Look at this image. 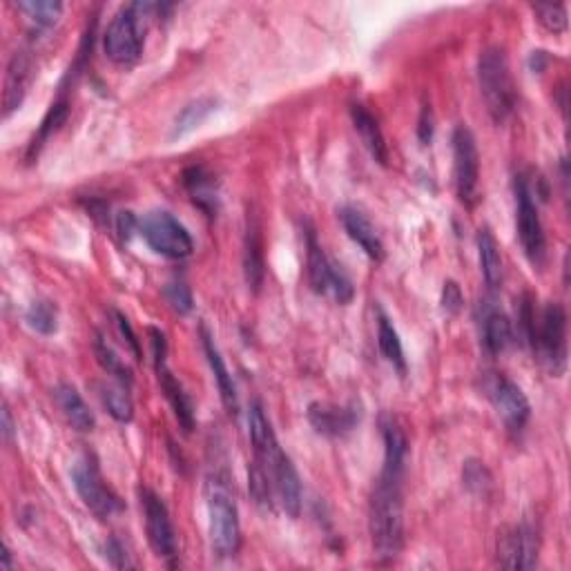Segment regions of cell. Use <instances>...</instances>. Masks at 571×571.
<instances>
[{
	"instance_id": "6da1fadb",
	"label": "cell",
	"mask_w": 571,
	"mask_h": 571,
	"mask_svg": "<svg viewBox=\"0 0 571 571\" xmlns=\"http://www.w3.org/2000/svg\"><path fill=\"white\" fill-rule=\"evenodd\" d=\"M384 464L369 502V534L377 558L393 560L404 547V473L409 440L389 415L382 422Z\"/></svg>"
},
{
	"instance_id": "7a4b0ae2",
	"label": "cell",
	"mask_w": 571,
	"mask_h": 571,
	"mask_svg": "<svg viewBox=\"0 0 571 571\" xmlns=\"http://www.w3.org/2000/svg\"><path fill=\"white\" fill-rule=\"evenodd\" d=\"M248 427H250V442H253L255 460L268 471L270 480H273L275 496L279 500V505H282V509L286 511V516L297 520L302 516V505H304L302 478H299L293 460L288 458V453L279 447L273 424H270L261 402L250 404Z\"/></svg>"
},
{
	"instance_id": "3957f363",
	"label": "cell",
	"mask_w": 571,
	"mask_h": 571,
	"mask_svg": "<svg viewBox=\"0 0 571 571\" xmlns=\"http://www.w3.org/2000/svg\"><path fill=\"white\" fill-rule=\"evenodd\" d=\"M170 9V5L159 3H132L121 7L103 34L105 56L116 65L137 63L145 41V18L161 16Z\"/></svg>"
},
{
	"instance_id": "277c9868",
	"label": "cell",
	"mask_w": 571,
	"mask_h": 571,
	"mask_svg": "<svg viewBox=\"0 0 571 571\" xmlns=\"http://www.w3.org/2000/svg\"><path fill=\"white\" fill-rule=\"evenodd\" d=\"M208 534L212 551L219 558H235L241 547V522L235 496L226 473H210L206 487Z\"/></svg>"
},
{
	"instance_id": "5b68a950",
	"label": "cell",
	"mask_w": 571,
	"mask_h": 571,
	"mask_svg": "<svg viewBox=\"0 0 571 571\" xmlns=\"http://www.w3.org/2000/svg\"><path fill=\"white\" fill-rule=\"evenodd\" d=\"M478 85L487 112L496 123H505L516 110V83L502 47H487L478 58Z\"/></svg>"
},
{
	"instance_id": "8992f818",
	"label": "cell",
	"mask_w": 571,
	"mask_h": 571,
	"mask_svg": "<svg viewBox=\"0 0 571 571\" xmlns=\"http://www.w3.org/2000/svg\"><path fill=\"white\" fill-rule=\"evenodd\" d=\"M304 237H306V270H308V284L317 295H331L337 304H348L355 295V286L351 282L342 266H337L333 259H328L322 244L317 239V230L304 224Z\"/></svg>"
},
{
	"instance_id": "52a82bcc",
	"label": "cell",
	"mask_w": 571,
	"mask_h": 571,
	"mask_svg": "<svg viewBox=\"0 0 571 571\" xmlns=\"http://www.w3.org/2000/svg\"><path fill=\"white\" fill-rule=\"evenodd\" d=\"M516 192V230L525 257L534 268H543L547 261V235L540 221V212L534 201V192L525 174H518L514 183Z\"/></svg>"
},
{
	"instance_id": "ba28073f",
	"label": "cell",
	"mask_w": 571,
	"mask_h": 571,
	"mask_svg": "<svg viewBox=\"0 0 571 571\" xmlns=\"http://www.w3.org/2000/svg\"><path fill=\"white\" fill-rule=\"evenodd\" d=\"M74 489L83 500V505L92 511L96 518L108 520L125 509L123 500L116 496L114 489L105 482L94 456H83L72 467Z\"/></svg>"
},
{
	"instance_id": "9c48e42d",
	"label": "cell",
	"mask_w": 571,
	"mask_h": 571,
	"mask_svg": "<svg viewBox=\"0 0 571 571\" xmlns=\"http://www.w3.org/2000/svg\"><path fill=\"white\" fill-rule=\"evenodd\" d=\"M139 232L154 253L168 259H186L195 250L188 228L168 210H152L139 219Z\"/></svg>"
},
{
	"instance_id": "30bf717a",
	"label": "cell",
	"mask_w": 571,
	"mask_h": 571,
	"mask_svg": "<svg viewBox=\"0 0 571 571\" xmlns=\"http://www.w3.org/2000/svg\"><path fill=\"white\" fill-rule=\"evenodd\" d=\"M534 353L554 377L567 371V313L560 302H549L540 315Z\"/></svg>"
},
{
	"instance_id": "8fae6325",
	"label": "cell",
	"mask_w": 571,
	"mask_h": 571,
	"mask_svg": "<svg viewBox=\"0 0 571 571\" xmlns=\"http://www.w3.org/2000/svg\"><path fill=\"white\" fill-rule=\"evenodd\" d=\"M453 183L460 203L473 208L478 201L480 186V154L478 143L467 125H458L453 130Z\"/></svg>"
},
{
	"instance_id": "7c38bea8",
	"label": "cell",
	"mask_w": 571,
	"mask_h": 571,
	"mask_svg": "<svg viewBox=\"0 0 571 571\" xmlns=\"http://www.w3.org/2000/svg\"><path fill=\"white\" fill-rule=\"evenodd\" d=\"M141 507H143V518H145V534H148V543L152 547L154 554L159 558L172 563L177 558V531H174L170 511L166 507L157 493L152 489H141Z\"/></svg>"
},
{
	"instance_id": "4fadbf2b",
	"label": "cell",
	"mask_w": 571,
	"mask_h": 571,
	"mask_svg": "<svg viewBox=\"0 0 571 571\" xmlns=\"http://www.w3.org/2000/svg\"><path fill=\"white\" fill-rule=\"evenodd\" d=\"M487 395L511 433H520L531 418V404L516 382L505 375H493L487 382Z\"/></svg>"
},
{
	"instance_id": "5bb4252c",
	"label": "cell",
	"mask_w": 571,
	"mask_h": 571,
	"mask_svg": "<svg viewBox=\"0 0 571 571\" xmlns=\"http://www.w3.org/2000/svg\"><path fill=\"white\" fill-rule=\"evenodd\" d=\"M538 563V536L527 522L502 531L498 538V565L505 569H531Z\"/></svg>"
},
{
	"instance_id": "9a60e30c",
	"label": "cell",
	"mask_w": 571,
	"mask_h": 571,
	"mask_svg": "<svg viewBox=\"0 0 571 571\" xmlns=\"http://www.w3.org/2000/svg\"><path fill=\"white\" fill-rule=\"evenodd\" d=\"M306 418L311 422V427L324 435V438H344V435L353 433L360 424L362 411L355 402L346 406L328 404V402H313L308 406Z\"/></svg>"
},
{
	"instance_id": "2e32d148",
	"label": "cell",
	"mask_w": 571,
	"mask_h": 571,
	"mask_svg": "<svg viewBox=\"0 0 571 571\" xmlns=\"http://www.w3.org/2000/svg\"><path fill=\"white\" fill-rule=\"evenodd\" d=\"M154 371H157V380L163 395H166V400L170 404V409L174 411V418H177L181 431L190 435L195 431V404H192L190 395L183 389L181 382L177 377L172 375V371L168 369V362L166 360H159L154 362Z\"/></svg>"
},
{
	"instance_id": "e0dca14e",
	"label": "cell",
	"mask_w": 571,
	"mask_h": 571,
	"mask_svg": "<svg viewBox=\"0 0 571 571\" xmlns=\"http://www.w3.org/2000/svg\"><path fill=\"white\" fill-rule=\"evenodd\" d=\"M337 219H340L346 235L351 237L373 261L384 259L386 250L382 244V237L377 235L375 226L371 224L369 217H366L362 210H357L355 206H342V208H337Z\"/></svg>"
},
{
	"instance_id": "ac0fdd59",
	"label": "cell",
	"mask_w": 571,
	"mask_h": 571,
	"mask_svg": "<svg viewBox=\"0 0 571 571\" xmlns=\"http://www.w3.org/2000/svg\"><path fill=\"white\" fill-rule=\"evenodd\" d=\"M32 56L29 52L21 50L12 56V61L7 65L5 74V92H3V116L9 119L16 110H21V105L29 90V81H32Z\"/></svg>"
},
{
	"instance_id": "d6986e66",
	"label": "cell",
	"mask_w": 571,
	"mask_h": 571,
	"mask_svg": "<svg viewBox=\"0 0 571 571\" xmlns=\"http://www.w3.org/2000/svg\"><path fill=\"white\" fill-rule=\"evenodd\" d=\"M201 346H203V353H206V357H208V364L212 369V375H215V382L219 386L221 402H224L226 411L232 415V418H237V413H239L237 386H235V382H232V375L228 371L224 357H221V353H219L215 337H212V333L208 331L206 326H201Z\"/></svg>"
},
{
	"instance_id": "ffe728a7",
	"label": "cell",
	"mask_w": 571,
	"mask_h": 571,
	"mask_svg": "<svg viewBox=\"0 0 571 571\" xmlns=\"http://www.w3.org/2000/svg\"><path fill=\"white\" fill-rule=\"evenodd\" d=\"M244 275L246 284L253 293H259L266 277V259H264V237H261V224L253 215L248 217L246 237H244Z\"/></svg>"
},
{
	"instance_id": "44dd1931",
	"label": "cell",
	"mask_w": 571,
	"mask_h": 571,
	"mask_svg": "<svg viewBox=\"0 0 571 571\" xmlns=\"http://www.w3.org/2000/svg\"><path fill=\"white\" fill-rule=\"evenodd\" d=\"M351 121H353L355 132L360 134L364 148L371 152V157L380 163V166H389V145H386L380 123H377V119L369 112V108H364L362 103H353Z\"/></svg>"
},
{
	"instance_id": "7402d4cb",
	"label": "cell",
	"mask_w": 571,
	"mask_h": 571,
	"mask_svg": "<svg viewBox=\"0 0 571 571\" xmlns=\"http://www.w3.org/2000/svg\"><path fill=\"white\" fill-rule=\"evenodd\" d=\"M54 398L58 409L65 415V420L72 424V429H76L79 433H90L96 427V418L90 406L83 400V395L76 391V386L61 382L56 386Z\"/></svg>"
},
{
	"instance_id": "603a6c76",
	"label": "cell",
	"mask_w": 571,
	"mask_h": 571,
	"mask_svg": "<svg viewBox=\"0 0 571 571\" xmlns=\"http://www.w3.org/2000/svg\"><path fill=\"white\" fill-rule=\"evenodd\" d=\"M183 186H186L192 203L199 210L206 212L208 217H215L219 210V195H217V181L203 166H192L183 172Z\"/></svg>"
},
{
	"instance_id": "cb8c5ba5",
	"label": "cell",
	"mask_w": 571,
	"mask_h": 571,
	"mask_svg": "<svg viewBox=\"0 0 571 571\" xmlns=\"http://www.w3.org/2000/svg\"><path fill=\"white\" fill-rule=\"evenodd\" d=\"M482 344H485V351L489 355H502L514 344V324L496 308H491L482 317Z\"/></svg>"
},
{
	"instance_id": "d4e9b609",
	"label": "cell",
	"mask_w": 571,
	"mask_h": 571,
	"mask_svg": "<svg viewBox=\"0 0 571 571\" xmlns=\"http://www.w3.org/2000/svg\"><path fill=\"white\" fill-rule=\"evenodd\" d=\"M67 116H70V99H67V94L61 92V96L50 105V110L43 116V123L38 132L34 134V139L29 141V148H27V163H34L38 159V154H41L43 145L50 141L52 134H56L61 130V125L67 121Z\"/></svg>"
},
{
	"instance_id": "484cf974",
	"label": "cell",
	"mask_w": 571,
	"mask_h": 571,
	"mask_svg": "<svg viewBox=\"0 0 571 571\" xmlns=\"http://www.w3.org/2000/svg\"><path fill=\"white\" fill-rule=\"evenodd\" d=\"M217 108H219V99H215V96H201V99L190 101L186 108L177 114V119H174L170 130V141L188 137V134L195 132L203 121H208L210 116L217 112Z\"/></svg>"
},
{
	"instance_id": "4316f807",
	"label": "cell",
	"mask_w": 571,
	"mask_h": 571,
	"mask_svg": "<svg viewBox=\"0 0 571 571\" xmlns=\"http://www.w3.org/2000/svg\"><path fill=\"white\" fill-rule=\"evenodd\" d=\"M478 257L482 277H485L487 286L491 290H498L502 286V279H505V268H502L500 246L489 228L478 230Z\"/></svg>"
},
{
	"instance_id": "83f0119b",
	"label": "cell",
	"mask_w": 571,
	"mask_h": 571,
	"mask_svg": "<svg viewBox=\"0 0 571 571\" xmlns=\"http://www.w3.org/2000/svg\"><path fill=\"white\" fill-rule=\"evenodd\" d=\"M377 346H380V353L386 362H389L395 371L400 375H406V357L402 340L395 326L391 324V319L386 317L382 311L377 315Z\"/></svg>"
},
{
	"instance_id": "f1b7e54d",
	"label": "cell",
	"mask_w": 571,
	"mask_h": 571,
	"mask_svg": "<svg viewBox=\"0 0 571 571\" xmlns=\"http://www.w3.org/2000/svg\"><path fill=\"white\" fill-rule=\"evenodd\" d=\"M101 402L105 406L116 422H130L134 418V404L130 398V386H125L121 382L116 384H101L99 386Z\"/></svg>"
},
{
	"instance_id": "f546056e",
	"label": "cell",
	"mask_w": 571,
	"mask_h": 571,
	"mask_svg": "<svg viewBox=\"0 0 571 571\" xmlns=\"http://www.w3.org/2000/svg\"><path fill=\"white\" fill-rule=\"evenodd\" d=\"M94 355H96V360H99L101 369L108 375H112L116 382H121L125 386H132V380H134L132 371L128 369V366H125V362L121 360L119 353H116L101 335L94 340Z\"/></svg>"
},
{
	"instance_id": "4dcf8cb0",
	"label": "cell",
	"mask_w": 571,
	"mask_h": 571,
	"mask_svg": "<svg viewBox=\"0 0 571 571\" xmlns=\"http://www.w3.org/2000/svg\"><path fill=\"white\" fill-rule=\"evenodd\" d=\"M462 482L464 487L469 489V493L478 498H489L493 491V476L491 471L485 467V462L480 460H467L462 467Z\"/></svg>"
},
{
	"instance_id": "1f68e13d",
	"label": "cell",
	"mask_w": 571,
	"mask_h": 571,
	"mask_svg": "<svg viewBox=\"0 0 571 571\" xmlns=\"http://www.w3.org/2000/svg\"><path fill=\"white\" fill-rule=\"evenodd\" d=\"M16 9H21L29 21L38 27H54L63 14V3H56V0H25V3H16Z\"/></svg>"
},
{
	"instance_id": "d6a6232c",
	"label": "cell",
	"mask_w": 571,
	"mask_h": 571,
	"mask_svg": "<svg viewBox=\"0 0 571 571\" xmlns=\"http://www.w3.org/2000/svg\"><path fill=\"white\" fill-rule=\"evenodd\" d=\"M25 322L38 335H54L58 328L56 306L52 302H47V299H36V302L27 308Z\"/></svg>"
},
{
	"instance_id": "836d02e7",
	"label": "cell",
	"mask_w": 571,
	"mask_h": 571,
	"mask_svg": "<svg viewBox=\"0 0 571 571\" xmlns=\"http://www.w3.org/2000/svg\"><path fill=\"white\" fill-rule=\"evenodd\" d=\"M248 476H250L248 487H250V496H253V500L261 509H266V511L273 509L275 489H273V480H270L268 471L255 460L253 464H250Z\"/></svg>"
},
{
	"instance_id": "e575fe53",
	"label": "cell",
	"mask_w": 571,
	"mask_h": 571,
	"mask_svg": "<svg viewBox=\"0 0 571 571\" xmlns=\"http://www.w3.org/2000/svg\"><path fill=\"white\" fill-rule=\"evenodd\" d=\"M536 331H538V319L534 311V297L525 293L520 299V308H518V333H520L522 344L534 348Z\"/></svg>"
},
{
	"instance_id": "d590c367",
	"label": "cell",
	"mask_w": 571,
	"mask_h": 571,
	"mask_svg": "<svg viewBox=\"0 0 571 571\" xmlns=\"http://www.w3.org/2000/svg\"><path fill=\"white\" fill-rule=\"evenodd\" d=\"M534 9V14L538 18V23L543 25L547 32L551 34H563L567 32V7L563 3H556V5H531Z\"/></svg>"
},
{
	"instance_id": "8d00e7d4",
	"label": "cell",
	"mask_w": 571,
	"mask_h": 571,
	"mask_svg": "<svg viewBox=\"0 0 571 571\" xmlns=\"http://www.w3.org/2000/svg\"><path fill=\"white\" fill-rule=\"evenodd\" d=\"M163 297H166V302L172 306V311L179 315H188L192 313V308H195V297H192V290L183 279H172V282H168L166 288H163Z\"/></svg>"
},
{
	"instance_id": "74e56055",
	"label": "cell",
	"mask_w": 571,
	"mask_h": 571,
	"mask_svg": "<svg viewBox=\"0 0 571 571\" xmlns=\"http://www.w3.org/2000/svg\"><path fill=\"white\" fill-rule=\"evenodd\" d=\"M462 306H464V295H462V288L458 286V282H453V279H449V282H444V288H442V308H444V313L458 315L462 311Z\"/></svg>"
},
{
	"instance_id": "f35d334b",
	"label": "cell",
	"mask_w": 571,
	"mask_h": 571,
	"mask_svg": "<svg viewBox=\"0 0 571 571\" xmlns=\"http://www.w3.org/2000/svg\"><path fill=\"white\" fill-rule=\"evenodd\" d=\"M105 558H108V563L116 569H130L134 567V563H130L128 558V551L121 545L119 538H110L108 545H105Z\"/></svg>"
},
{
	"instance_id": "ab89813d",
	"label": "cell",
	"mask_w": 571,
	"mask_h": 571,
	"mask_svg": "<svg viewBox=\"0 0 571 571\" xmlns=\"http://www.w3.org/2000/svg\"><path fill=\"white\" fill-rule=\"evenodd\" d=\"M433 132H435V119H433V110L429 103L422 105L420 112V121H418V139L422 145H429L433 141Z\"/></svg>"
},
{
	"instance_id": "60d3db41",
	"label": "cell",
	"mask_w": 571,
	"mask_h": 571,
	"mask_svg": "<svg viewBox=\"0 0 571 571\" xmlns=\"http://www.w3.org/2000/svg\"><path fill=\"white\" fill-rule=\"evenodd\" d=\"M114 317H116V326H119L121 335L125 337V342H128L132 355L137 357V360H141V346H139L137 335H134V331H132V326H130V322H128V317H123L121 313H114Z\"/></svg>"
},
{
	"instance_id": "b9f144b4",
	"label": "cell",
	"mask_w": 571,
	"mask_h": 571,
	"mask_svg": "<svg viewBox=\"0 0 571 571\" xmlns=\"http://www.w3.org/2000/svg\"><path fill=\"white\" fill-rule=\"evenodd\" d=\"M116 230H119L123 241H128L134 232L139 230V219L134 217L132 212H119V217H116Z\"/></svg>"
},
{
	"instance_id": "7bdbcfd3",
	"label": "cell",
	"mask_w": 571,
	"mask_h": 571,
	"mask_svg": "<svg viewBox=\"0 0 571 571\" xmlns=\"http://www.w3.org/2000/svg\"><path fill=\"white\" fill-rule=\"evenodd\" d=\"M14 435H16V427H14V420H12V411L7 409V404L3 406V438L7 444L14 442Z\"/></svg>"
},
{
	"instance_id": "ee69618b",
	"label": "cell",
	"mask_w": 571,
	"mask_h": 571,
	"mask_svg": "<svg viewBox=\"0 0 571 571\" xmlns=\"http://www.w3.org/2000/svg\"><path fill=\"white\" fill-rule=\"evenodd\" d=\"M547 61H549V58H547L545 52H534V54H531V70H534V72H543Z\"/></svg>"
},
{
	"instance_id": "f6af8a7d",
	"label": "cell",
	"mask_w": 571,
	"mask_h": 571,
	"mask_svg": "<svg viewBox=\"0 0 571 571\" xmlns=\"http://www.w3.org/2000/svg\"><path fill=\"white\" fill-rule=\"evenodd\" d=\"M3 569H5V571L14 569V563H12V549H9L7 545H5V549H3Z\"/></svg>"
}]
</instances>
